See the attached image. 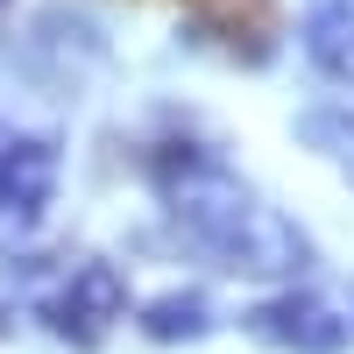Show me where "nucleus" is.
Here are the masks:
<instances>
[{
	"label": "nucleus",
	"mask_w": 354,
	"mask_h": 354,
	"mask_svg": "<svg viewBox=\"0 0 354 354\" xmlns=\"http://www.w3.org/2000/svg\"><path fill=\"white\" fill-rule=\"evenodd\" d=\"M142 170H149V185L163 198L170 227L185 234L213 270L270 277V283H298L312 270L305 227L290 220V213H277L262 192H248L241 177L227 170V156H213L205 142L170 135V142H156V149L142 156Z\"/></svg>",
	"instance_id": "nucleus-1"
},
{
	"label": "nucleus",
	"mask_w": 354,
	"mask_h": 354,
	"mask_svg": "<svg viewBox=\"0 0 354 354\" xmlns=\"http://www.w3.org/2000/svg\"><path fill=\"white\" fill-rule=\"evenodd\" d=\"M241 333L277 347V354H347L354 347V319L340 298H326V290H277V298H255L241 312Z\"/></svg>",
	"instance_id": "nucleus-2"
},
{
	"label": "nucleus",
	"mask_w": 354,
	"mask_h": 354,
	"mask_svg": "<svg viewBox=\"0 0 354 354\" xmlns=\"http://www.w3.org/2000/svg\"><path fill=\"white\" fill-rule=\"evenodd\" d=\"M36 319H43L57 340H71V347H100L128 319V277L113 270V262L85 255V262H71V270L57 277V290H43Z\"/></svg>",
	"instance_id": "nucleus-3"
},
{
	"label": "nucleus",
	"mask_w": 354,
	"mask_h": 354,
	"mask_svg": "<svg viewBox=\"0 0 354 354\" xmlns=\"http://www.w3.org/2000/svg\"><path fill=\"white\" fill-rule=\"evenodd\" d=\"M57 170H64V156L50 135H0V220L28 227L57 192Z\"/></svg>",
	"instance_id": "nucleus-4"
},
{
	"label": "nucleus",
	"mask_w": 354,
	"mask_h": 354,
	"mask_svg": "<svg viewBox=\"0 0 354 354\" xmlns=\"http://www.w3.org/2000/svg\"><path fill=\"white\" fill-rule=\"evenodd\" d=\"M298 50L319 78L354 93V0H312L298 21Z\"/></svg>",
	"instance_id": "nucleus-5"
},
{
	"label": "nucleus",
	"mask_w": 354,
	"mask_h": 354,
	"mask_svg": "<svg viewBox=\"0 0 354 354\" xmlns=\"http://www.w3.org/2000/svg\"><path fill=\"white\" fill-rule=\"evenodd\" d=\"M135 326H142V340H156V347H192V340H205L220 326V312H213L205 290H156V298L135 312Z\"/></svg>",
	"instance_id": "nucleus-6"
},
{
	"label": "nucleus",
	"mask_w": 354,
	"mask_h": 354,
	"mask_svg": "<svg viewBox=\"0 0 354 354\" xmlns=\"http://www.w3.org/2000/svg\"><path fill=\"white\" fill-rule=\"evenodd\" d=\"M298 128H305V142H312L319 156H333V163L354 177V100H340V106H312Z\"/></svg>",
	"instance_id": "nucleus-7"
},
{
	"label": "nucleus",
	"mask_w": 354,
	"mask_h": 354,
	"mask_svg": "<svg viewBox=\"0 0 354 354\" xmlns=\"http://www.w3.org/2000/svg\"><path fill=\"white\" fill-rule=\"evenodd\" d=\"M0 8H8V0H0Z\"/></svg>",
	"instance_id": "nucleus-8"
},
{
	"label": "nucleus",
	"mask_w": 354,
	"mask_h": 354,
	"mask_svg": "<svg viewBox=\"0 0 354 354\" xmlns=\"http://www.w3.org/2000/svg\"><path fill=\"white\" fill-rule=\"evenodd\" d=\"M0 326H8V319H0Z\"/></svg>",
	"instance_id": "nucleus-9"
}]
</instances>
